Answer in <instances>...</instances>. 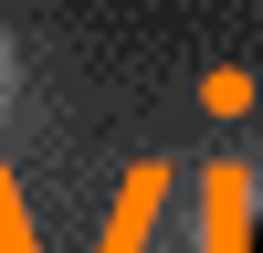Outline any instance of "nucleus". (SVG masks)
<instances>
[{"mask_svg":"<svg viewBox=\"0 0 263 253\" xmlns=\"http://www.w3.org/2000/svg\"><path fill=\"white\" fill-rule=\"evenodd\" d=\"M242 253H263V211H253V222H242Z\"/></svg>","mask_w":263,"mask_h":253,"instance_id":"obj_1","label":"nucleus"}]
</instances>
